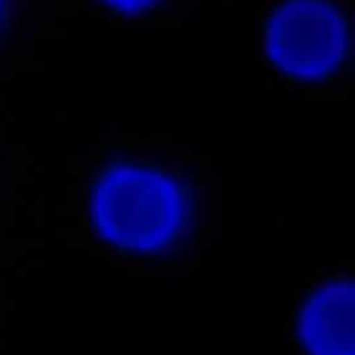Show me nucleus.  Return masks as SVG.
<instances>
[{
    "instance_id": "obj_1",
    "label": "nucleus",
    "mask_w": 355,
    "mask_h": 355,
    "mask_svg": "<svg viewBox=\"0 0 355 355\" xmlns=\"http://www.w3.org/2000/svg\"><path fill=\"white\" fill-rule=\"evenodd\" d=\"M186 212L182 187L150 166L119 164L105 171L92 194V216L114 244L147 251L166 244Z\"/></svg>"
},
{
    "instance_id": "obj_5",
    "label": "nucleus",
    "mask_w": 355,
    "mask_h": 355,
    "mask_svg": "<svg viewBox=\"0 0 355 355\" xmlns=\"http://www.w3.org/2000/svg\"><path fill=\"white\" fill-rule=\"evenodd\" d=\"M4 6H6V0H0V18H1V14H3Z\"/></svg>"
},
{
    "instance_id": "obj_4",
    "label": "nucleus",
    "mask_w": 355,
    "mask_h": 355,
    "mask_svg": "<svg viewBox=\"0 0 355 355\" xmlns=\"http://www.w3.org/2000/svg\"><path fill=\"white\" fill-rule=\"evenodd\" d=\"M103 1L119 11L136 12L150 7L155 0H103Z\"/></svg>"
},
{
    "instance_id": "obj_2",
    "label": "nucleus",
    "mask_w": 355,
    "mask_h": 355,
    "mask_svg": "<svg viewBox=\"0 0 355 355\" xmlns=\"http://www.w3.org/2000/svg\"><path fill=\"white\" fill-rule=\"evenodd\" d=\"M265 49L272 64L301 80L333 73L347 49L343 17L323 0H288L270 17Z\"/></svg>"
},
{
    "instance_id": "obj_3",
    "label": "nucleus",
    "mask_w": 355,
    "mask_h": 355,
    "mask_svg": "<svg viewBox=\"0 0 355 355\" xmlns=\"http://www.w3.org/2000/svg\"><path fill=\"white\" fill-rule=\"evenodd\" d=\"M355 291L336 282L320 288L300 319L301 338L311 355H355Z\"/></svg>"
}]
</instances>
